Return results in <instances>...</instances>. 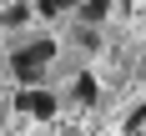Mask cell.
<instances>
[{"instance_id":"obj_2","label":"cell","mask_w":146,"mask_h":136,"mask_svg":"<svg viewBox=\"0 0 146 136\" xmlns=\"http://www.w3.org/2000/svg\"><path fill=\"white\" fill-rule=\"evenodd\" d=\"M15 111H25V116L45 121V116H56V96H50V91H40V86H25L20 96H15Z\"/></svg>"},{"instance_id":"obj_5","label":"cell","mask_w":146,"mask_h":136,"mask_svg":"<svg viewBox=\"0 0 146 136\" xmlns=\"http://www.w3.org/2000/svg\"><path fill=\"white\" fill-rule=\"evenodd\" d=\"M71 5H76V0H35V10H40V15H66Z\"/></svg>"},{"instance_id":"obj_3","label":"cell","mask_w":146,"mask_h":136,"mask_svg":"<svg viewBox=\"0 0 146 136\" xmlns=\"http://www.w3.org/2000/svg\"><path fill=\"white\" fill-rule=\"evenodd\" d=\"M106 10H111V0H86V5H81V15H86L91 25H96V20H106Z\"/></svg>"},{"instance_id":"obj_1","label":"cell","mask_w":146,"mask_h":136,"mask_svg":"<svg viewBox=\"0 0 146 136\" xmlns=\"http://www.w3.org/2000/svg\"><path fill=\"white\" fill-rule=\"evenodd\" d=\"M50 56H56V40H30V45H20V50H15V60H10L15 76H20V86H35Z\"/></svg>"},{"instance_id":"obj_4","label":"cell","mask_w":146,"mask_h":136,"mask_svg":"<svg viewBox=\"0 0 146 136\" xmlns=\"http://www.w3.org/2000/svg\"><path fill=\"white\" fill-rule=\"evenodd\" d=\"M76 101H96V76H76Z\"/></svg>"},{"instance_id":"obj_6","label":"cell","mask_w":146,"mask_h":136,"mask_svg":"<svg viewBox=\"0 0 146 136\" xmlns=\"http://www.w3.org/2000/svg\"><path fill=\"white\" fill-rule=\"evenodd\" d=\"M25 15H30V10H25V5H10V10L0 15V20H5V25H20V20H25Z\"/></svg>"}]
</instances>
